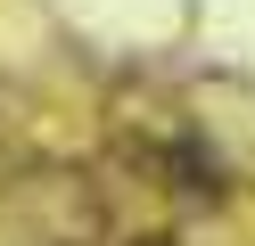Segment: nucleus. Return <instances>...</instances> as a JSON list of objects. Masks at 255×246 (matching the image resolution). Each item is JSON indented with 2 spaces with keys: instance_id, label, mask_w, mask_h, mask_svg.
Returning <instances> with one entry per match:
<instances>
[{
  "instance_id": "f257e3e1",
  "label": "nucleus",
  "mask_w": 255,
  "mask_h": 246,
  "mask_svg": "<svg viewBox=\"0 0 255 246\" xmlns=\"http://www.w3.org/2000/svg\"><path fill=\"white\" fill-rule=\"evenodd\" d=\"M25 222L50 246H91V238H107V197L91 189V172H41V180H25Z\"/></svg>"
},
{
  "instance_id": "f03ea898",
  "label": "nucleus",
  "mask_w": 255,
  "mask_h": 246,
  "mask_svg": "<svg viewBox=\"0 0 255 246\" xmlns=\"http://www.w3.org/2000/svg\"><path fill=\"white\" fill-rule=\"evenodd\" d=\"M132 156L148 164V180H156V189H173L181 205H222V197H231L222 156H214L206 140H189V131H173V140H140Z\"/></svg>"
},
{
  "instance_id": "7ed1b4c3",
  "label": "nucleus",
  "mask_w": 255,
  "mask_h": 246,
  "mask_svg": "<svg viewBox=\"0 0 255 246\" xmlns=\"http://www.w3.org/2000/svg\"><path fill=\"white\" fill-rule=\"evenodd\" d=\"M17 156V98H8V82H0V164Z\"/></svg>"
},
{
  "instance_id": "20e7f679",
  "label": "nucleus",
  "mask_w": 255,
  "mask_h": 246,
  "mask_svg": "<svg viewBox=\"0 0 255 246\" xmlns=\"http://www.w3.org/2000/svg\"><path fill=\"white\" fill-rule=\"evenodd\" d=\"M124 246H181L173 230H140V238H124Z\"/></svg>"
}]
</instances>
